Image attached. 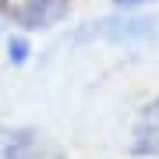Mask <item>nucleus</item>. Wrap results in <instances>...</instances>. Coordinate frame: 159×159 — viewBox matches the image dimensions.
Returning <instances> with one entry per match:
<instances>
[{
	"label": "nucleus",
	"mask_w": 159,
	"mask_h": 159,
	"mask_svg": "<svg viewBox=\"0 0 159 159\" xmlns=\"http://www.w3.org/2000/svg\"><path fill=\"white\" fill-rule=\"evenodd\" d=\"M156 18L152 14H131V11H120L117 18H99V21L85 25L78 32V39H99V43H127V46H138V43H148L156 35Z\"/></svg>",
	"instance_id": "nucleus-1"
},
{
	"label": "nucleus",
	"mask_w": 159,
	"mask_h": 159,
	"mask_svg": "<svg viewBox=\"0 0 159 159\" xmlns=\"http://www.w3.org/2000/svg\"><path fill=\"white\" fill-rule=\"evenodd\" d=\"M71 14V0H21L14 7V21L21 25L25 32H43L60 25L64 18Z\"/></svg>",
	"instance_id": "nucleus-2"
},
{
	"label": "nucleus",
	"mask_w": 159,
	"mask_h": 159,
	"mask_svg": "<svg viewBox=\"0 0 159 159\" xmlns=\"http://www.w3.org/2000/svg\"><path fill=\"white\" fill-rule=\"evenodd\" d=\"M43 145L32 127H0V159H39Z\"/></svg>",
	"instance_id": "nucleus-3"
},
{
	"label": "nucleus",
	"mask_w": 159,
	"mask_h": 159,
	"mask_svg": "<svg viewBox=\"0 0 159 159\" xmlns=\"http://www.w3.org/2000/svg\"><path fill=\"white\" fill-rule=\"evenodd\" d=\"M4 53H7V64H11V67H25V64L32 60V43H29V35H7Z\"/></svg>",
	"instance_id": "nucleus-4"
},
{
	"label": "nucleus",
	"mask_w": 159,
	"mask_h": 159,
	"mask_svg": "<svg viewBox=\"0 0 159 159\" xmlns=\"http://www.w3.org/2000/svg\"><path fill=\"white\" fill-rule=\"evenodd\" d=\"M131 152H134V156H156L159 152V127L156 124H142L134 145H131Z\"/></svg>",
	"instance_id": "nucleus-5"
},
{
	"label": "nucleus",
	"mask_w": 159,
	"mask_h": 159,
	"mask_svg": "<svg viewBox=\"0 0 159 159\" xmlns=\"http://www.w3.org/2000/svg\"><path fill=\"white\" fill-rule=\"evenodd\" d=\"M110 4H113L117 11H138V7H148V4H156V0H110Z\"/></svg>",
	"instance_id": "nucleus-6"
},
{
	"label": "nucleus",
	"mask_w": 159,
	"mask_h": 159,
	"mask_svg": "<svg viewBox=\"0 0 159 159\" xmlns=\"http://www.w3.org/2000/svg\"><path fill=\"white\" fill-rule=\"evenodd\" d=\"M152 110H156V113H159V96H156V102H152Z\"/></svg>",
	"instance_id": "nucleus-7"
}]
</instances>
